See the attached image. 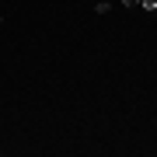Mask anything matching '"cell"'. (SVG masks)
<instances>
[{
    "mask_svg": "<svg viewBox=\"0 0 157 157\" xmlns=\"http://www.w3.org/2000/svg\"><path fill=\"white\" fill-rule=\"evenodd\" d=\"M122 7H140V0H122Z\"/></svg>",
    "mask_w": 157,
    "mask_h": 157,
    "instance_id": "2",
    "label": "cell"
},
{
    "mask_svg": "<svg viewBox=\"0 0 157 157\" xmlns=\"http://www.w3.org/2000/svg\"><path fill=\"white\" fill-rule=\"evenodd\" d=\"M140 7H143L147 14H157V0H140Z\"/></svg>",
    "mask_w": 157,
    "mask_h": 157,
    "instance_id": "1",
    "label": "cell"
}]
</instances>
